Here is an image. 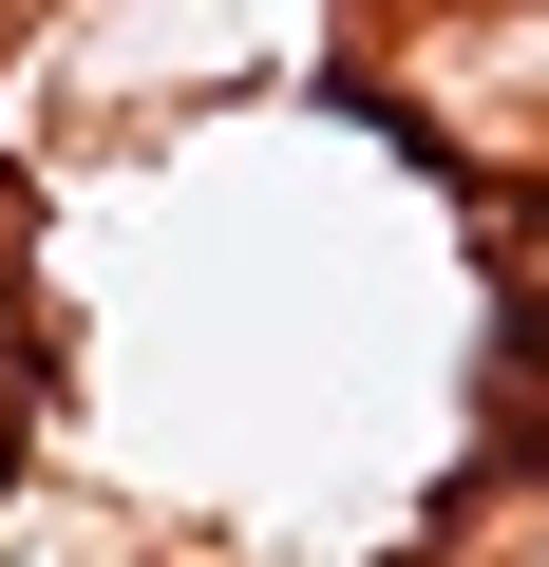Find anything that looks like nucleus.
I'll list each match as a JSON object with an SVG mask.
<instances>
[]
</instances>
